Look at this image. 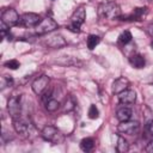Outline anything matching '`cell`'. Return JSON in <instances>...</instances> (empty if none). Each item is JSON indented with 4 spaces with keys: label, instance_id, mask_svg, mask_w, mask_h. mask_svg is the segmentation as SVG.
Segmentation results:
<instances>
[{
    "label": "cell",
    "instance_id": "obj_1",
    "mask_svg": "<svg viewBox=\"0 0 153 153\" xmlns=\"http://www.w3.org/2000/svg\"><path fill=\"white\" fill-rule=\"evenodd\" d=\"M98 16L104 19H115L121 16V8L114 1H105L98 6Z\"/></svg>",
    "mask_w": 153,
    "mask_h": 153
},
{
    "label": "cell",
    "instance_id": "obj_2",
    "mask_svg": "<svg viewBox=\"0 0 153 153\" xmlns=\"http://www.w3.org/2000/svg\"><path fill=\"white\" fill-rule=\"evenodd\" d=\"M42 136H43L44 140L50 141V142H53V143H55V145L63 142V139H65V137H63V134H62L57 128H55V127H53V126H47V127H44V129L42 130Z\"/></svg>",
    "mask_w": 153,
    "mask_h": 153
},
{
    "label": "cell",
    "instance_id": "obj_3",
    "mask_svg": "<svg viewBox=\"0 0 153 153\" xmlns=\"http://www.w3.org/2000/svg\"><path fill=\"white\" fill-rule=\"evenodd\" d=\"M85 18H86L85 8H84V7L78 8V10L73 13V16H72V18H71V24H69L68 29H69L71 31H73V32L79 33V32H80V27H81V25H82L84 22H85Z\"/></svg>",
    "mask_w": 153,
    "mask_h": 153
},
{
    "label": "cell",
    "instance_id": "obj_4",
    "mask_svg": "<svg viewBox=\"0 0 153 153\" xmlns=\"http://www.w3.org/2000/svg\"><path fill=\"white\" fill-rule=\"evenodd\" d=\"M7 110H8V114L11 115V117L13 120L20 118V114H22L20 97H17V96L11 97L7 102Z\"/></svg>",
    "mask_w": 153,
    "mask_h": 153
},
{
    "label": "cell",
    "instance_id": "obj_5",
    "mask_svg": "<svg viewBox=\"0 0 153 153\" xmlns=\"http://www.w3.org/2000/svg\"><path fill=\"white\" fill-rule=\"evenodd\" d=\"M19 19L20 17L14 8H6L1 14V22L6 24L8 27L19 24Z\"/></svg>",
    "mask_w": 153,
    "mask_h": 153
},
{
    "label": "cell",
    "instance_id": "obj_6",
    "mask_svg": "<svg viewBox=\"0 0 153 153\" xmlns=\"http://www.w3.org/2000/svg\"><path fill=\"white\" fill-rule=\"evenodd\" d=\"M140 129V123L137 121H123L118 124L117 130L122 134H128V135H134L139 131Z\"/></svg>",
    "mask_w": 153,
    "mask_h": 153
},
{
    "label": "cell",
    "instance_id": "obj_7",
    "mask_svg": "<svg viewBox=\"0 0 153 153\" xmlns=\"http://www.w3.org/2000/svg\"><path fill=\"white\" fill-rule=\"evenodd\" d=\"M14 124V129L18 134H20L22 136H30L33 131V127L30 122L25 121V120H22V118H17L14 120L13 122Z\"/></svg>",
    "mask_w": 153,
    "mask_h": 153
},
{
    "label": "cell",
    "instance_id": "obj_8",
    "mask_svg": "<svg viewBox=\"0 0 153 153\" xmlns=\"http://www.w3.org/2000/svg\"><path fill=\"white\" fill-rule=\"evenodd\" d=\"M57 27V23L51 19V18H44L42 19L37 25H36V32L38 35H43V33H48L54 31Z\"/></svg>",
    "mask_w": 153,
    "mask_h": 153
},
{
    "label": "cell",
    "instance_id": "obj_9",
    "mask_svg": "<svg viewBox=\"0 0 153 153\" xmlns=\"http://www.w3.org/2000/svg\"><path fill=\"white\" fill-rule=\"evenodd\" d=\"M49 85V78L47 75H41L32 82V91L36 94H43L45 90H48Z\"/></svg>",
    "mask_w": 153,
    "mask_h": 153
},
{
    "label": "cell",
    "instance_id": "obj_10",
    "mask_svg": "<svg viewBox=\"0 0 153 153\" xmlns=\"http://www.w3.org/2000/svg\"><path fill=\"white\" fill-rule=\"evenodd\" d=\"M39 23V16L36 14V13H32V12H29V13H24L20 19H19V25L22 26H35Z\"/></svg>",
    "mask_w": 153,
    "mask_h": 153
},
{
    "label": "cell",
    "instance_id": "obj_11",
    "mask_svg": "<svg viewBox=\"0 0 153 153\" xmlns=\"http://www.w3.org/2000/svg\"><path fill=\"white\" fill-rule=\"evenodd\" d=\"M118 100L121 104H133L136 100V93L135 91L127 88L118 93Z\"/></svg>",
    "mask_w": 153,
    "mask_h": 153
},
{
    "label": "cell",
    "instance_id": "obj_12",
    "mask_svg": "<svg viewBox=\"0 0 153 153\" xmlns=\"http://www.w3.org/2000/svg\"><path fill=\"white\" fill-rule=\"evenodd\" d=\"M128 86H129V80H128L127 78H124V76H121V78L116 79V80L112 82L111 91H112V93L118 94V93H121L122 91L127 90Z\"/></svg>",
    "mask_w": 153,
    "mask_h": 153
},
{
    "label": "cell",
    "instance_id": "obj_13",
    "mask_svg": "<svg viewBox=\"0 0 153 153\" xmlns=\"http://www.w3.org/2000/svg\"><path fill=\"white\" fill-rule=\"evenodd\" d=\"M129 63L131 65V67L140 69V68H143V67H145L146 61H145V57H143L142 55H140V54H134V55H131V56L129 57Z\"/></svg>",
    "mask_w": 153,
    "mask_h": 153
},
{
    "label": "cell",
    "instance_id": "obj_14",
    "mask_svg": "<svg viewBox=\"0 0 153 153\" xmlns=\"http://www.w3.org/2000/svg\"><path fill=\"white\" fill-rule=\"evenodd\" d=\"M47 44L49 47H51V48H60V47H63L66 44V42H65V39H63L62 36L54 35V36L49 37V39L47 41Z\"/></svg>",
    "mask_w": 153,
    "mask_h": 153
},
{
    "label": "cell",
    "instance_id": "obj_15",
    "mask_svg": "<svg viewBox=\"0 0 153 153\" xmlns=\"http://www.w3.org/2000/svg\"><path fill=\"white\" fill-rule=\"evenodd\" d=\"M147 13L146 7H136L134 11L127 17V20H141V18Z\"/></svg>",
    "mask_w": 153,
    "mask_h": 153
},
{
    "label": "cell",
    "instance_id": "obj_16",
    "mask_svg": "<svg viewBox=\"0 0 153 153\" xmlns=\"http://www.w3.org/2000/svg\"><path fill=\"white\" fill-rule=\"evenodd\" d=\"M116 117H117V120H118L120 122L128 121V120H130V117H131V110H130L129 108H127V106H122V108H120V109L117 110Z\"/></svg>",
    "mask_w": 153,
    "mask_h": 153
},
{
    "label": "cell",
    "instance_id": "obj_17",
    "mask_svg": "<svg viewBox=\"0 0 153 153\" xmlns=\"http://www.w3.org/2000/svg\"><path fill=\"white\" fill-rule=\"evenodd\" d=\"M93 147H94V141L92 137H85L80 141V148L84 152H90L93 149Z\"/></svg>",
    "mask_w": 153,
    "mask_h": 153
},
{
    "label": "cell",
    "instance_id": "obj_18",
    "mask_svg": "<svg viewBox=\"0 0 153 153\" xmlns=\"http://www.w3.org/2000/svg\"><path fill=\"white\" fill-rule=\"evenodd\" d=\"M116 149L121 153H124L129 149V145L127 142V140L123 137V136H118L117 139V143H116Z\"/></svg>",
    "mask_w": 153,
    "mask_h": 153
},
{
    "label": "cell",
    "instance_id": "obj_19",
    "mask_svg": "<svg viewBox=\"0 0 153 153\" xmlns=\"http://www.w3.org/2000/svg\"><path fill=\"white\" fill-rule=\"evenodd\" d=\"M100 42V38L99 36H96V35H90L87 37V48L90 50H93L96 48V45Z\"/></svg>",
    "mask_w": 153,
    "mask_h": 153
},
{
    "label": "cell",
    "instance_id": "obj_20",
    "mask_svg": "<svg viewBox=\"0 0 153 153\" xmlns=\"http://www.w3.org/2000/svg\"><path fill=\"white\" fill-rule=\"evenodd\" d=\"M59 106H60V103H59V100H56V99H53V98H50V99H48L47 102H45V109L48 110V111H56L57 109H59Z\"/></svg>",
    "mask_w": 153,
    "mask_h": 153
},
{
    "label": "cell",
    "instance_id": "obj_21",
    "mask_svg": "<svg viewBox=\"0 0 153 153\" xmlns=\"http://www.w3.org/2000/svg\"><path fill=\"white\" fill-rule=\"evenodd\" d=\"M131 38H133V36H131V33H130L129 31H123V32L118 36V41H120L122 44L129 43V42L131 41Z\"/></svg>",
    "mask_w": 153,
    "mask_h": 153
},
{
    "label": "cell",
    "instance_id": "obj_22",
    "mask_svg": "<svg viewBox=\"0 0 153 153\" xmlns=\"http://www.w3.org/2000/svg\"><path fill=\"white\" fill-rule=\"evenodd\" d=\"M5 67H7L10 69H17L18 67H20V63L17 60H8L5 62Z\"/></svg>",
    "mask_w": 153,
    "mask_h": 153
},
{
    "label": "cell",
    "instance_id": "obj_23",
    "mask_svg": "<svg viewBox=\"0 0 153 153\" xmlns=\"http://www.w3.org/2000/svg\"><path fill=\"white\" fill-rule=\"evenodd\" d=\"M88 117L92 118V120H94V118L98 117V109L96 108L94 104H92V105L90 106V109H88Z\"/></svg>",
    "mask_w": 153,
    "mask_h": 153
},
{
    "label": "cell",
    "instance_id": "obj_24",
    "mask_svg": "<svg viewBox=\"0 0 153 153\" xmlns=\"http://www.w3.org/2000/svg\"><path fill=\"white\" fill-rule=\"evenodd\" d=\"M146 151L149 152V153H153V139L148 142V145L146 146Z\"/></svg>",
    "mask_w": 153,
    "mask_h": 153
},
{
    "label": "cell",
    "instance_id": "obj_25",
    "mask_svg": "<svg viewBox=\"0 0 153 153\" xmlns=\"http://www.w3.org/2000/svg\"><path fill=\"white\" fill-rule=\"evenodd\" d=\"M148 131H149V133L153 135V120L148 122Z\"/></svg>",
    "mask_w": 153,
    "mask_h": 153
},
{
    "label": "cell",
    "instance_id": "obj_26",
    "mask_svg": "<svg viewBox=\"0 0 153 153\" xmlns=\"http://www.w3.org/2000/svg\"><path fill=\"white\" fill-rule=\"evenodd\" d=\"M147 31H148V33H149L151 36H153V24L148 25V27H147Z\"/></svg>",
    "mask_w": 153,
    "mask_h": 153
},
{
    "label": "cell",
    "instance_id": "obj_27",
    "mask_svg": "<svg viewBox=\"0 0 153 153\" xmlns=\"http://www.w3.org/2000/svg\"><path fill=\"white\" fill-rule=\"evenodd\" d=\"M151 47H152V49H153V41H152V43H151Z\"/></svg>",
    "mask_w": 153,
    "mask_h": 153
}]
</instances>
